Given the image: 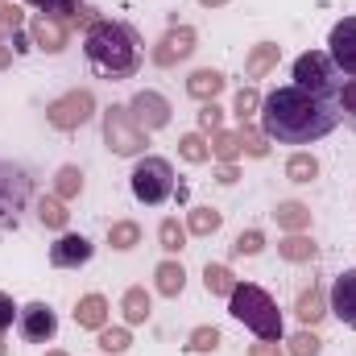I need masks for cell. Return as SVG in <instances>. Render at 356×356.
<instances>
[{"label": "cell", "mask_w": 356, "mask_h": 356, "mask_svg": "<svg viewBox=\"0 0 356 356\" xmlns=\"http://www.w3.org/2000/svg\"><path fill=\"white\" fill-rule=\"evenodd\" d=\"M340 124V108L327 95L302 91L294 83L273 88L261 99V133L277 145H315L332 137Z\"/></svg>", "instance_id": "cell-1"}, {"label": "cell", "mask_w": 356, "mask_h": 356, "mask_svg": "<svg viewBox=\"0 0 356 356\" xmlns=\"http://www.w3.org/2000/svg\"><path fill=\"white\" fill-rule=\"evenodd\" d=\"M83 54L99 79H133L141 67L137 33L120 21H91L83 33Z\"/></svg>", "instance_id": "cell-2"}, {"label": "cell", "mask_w": 356, "mask_h": 356, "mask_svg": "<svg viewBox=\"0 0 356 356\" xmlns=\"http://www.w3.org/2000/svg\"><path fill=\"white\" fill-rule=\"evenodd\" d=\"M228 311H232V319H241L261 340H282V311H277V302L269 298L261 286L236 282L232 294H228Z\"/></svg>", "instance_id": "cell-3"}, {"label": "cell", "mask_w": 356, "mask_h": 356, "mask_svg": "<svg viewBox=\"0 0 356 356\" xmlns=\"http://www.w3.org/2000/svg\"><path fill=\"white\" fill-rule=\"evenodd\" d=\"M29 207H33V178H29V170L0 158V232L21 228Z\"/></svg>", "instance_id": "cell-4"}, {"label": "cell", "mask_w": 356, "mask_h": 356, "mask_svg": "<svg viewBox=\"0 0 356 356\" xmlns=\"http://www.w3.org/2000/svg\"><path fill=\"white\" fill-rule=\"evenodd\" d=\"M129 186H133V199H137V203H145V207H162V203L175 195V166H170L166 158L149 154V158H141V162L133 166Z\"/></svg>", "instance_id": "cell-5"}, {"label": "cell", "mask_w": 356, "mask_h": 356, "mask_svg": "<svg viewBox=\"0 0 356 356\" xmlns=\"http://www.w3.org/2000/svg\"><path fill=\"white\" fill-rule=\"evenodd\" d=\"M294 88L336 99L340 88H344V75L336 71V63L327 58V50H311V54H298L294 58Z\"/></svg>", "instance_id": "cell-6"}, {"label": "cell", "mask_w": 356, "mask_h": 356, "mask_svg": "<svg viewBox=\"0 0 356 356\" xmlns=\"http://www.w3.org/2000/svg\"><path fill=\"white\" fill-rule=\"evenodd\" d=\"M104 141H108V149L116 158H137L145 149V133L137 129L133 112L129 108H116V104L104 112Z\"/></svg>", "instance_id": "cell-7"}, {"label": "cell", "mask_w": 356, "mask_h": 356, "mask_svg": "<svg viewBox=\"0 0 356 356\" xmlns=\"http://www.w3.org/2000/svg\"><path fill=\"white\" fill-rule=\"evenodd\" d=\"M91 116H95L91 91H67L63 99H54V104L46 108V120H50L54 129H79V124H88Z\"/></svg>", "instance_id": "cell-8"}, {"label": "cell", "mask_w": 356, "mask_h": 356, "mask_svg": "<svg viewBox=\"0 0 356 356\" xmlns=\"http://www.w3.org/2000/svg\"><path fill=\"white\" fill-rule=\"evenodd\" d=\"M327 58L344 79H356V17H344L327 33Z\"/></svg>", "instance_id": "cell-9"}, {"label": "cell", "mask_w": 356, "mask_h": 356, "mask_svg": "<svg viewBox=\"0 0 356 356\" xmlns=\"http://www.w3.org/2000/svg\"><path fill=\"white\" fill-rule=\"evenodd\" d=\"M17 332H21V340H29V344H50V340L58 336V315H54L46 302H29V307H21V315H17Z\"/></svg>", "instance_id": "cell-10"}, {"label": "cell", "mask_w": 356, "mask_h": 356, "mask_svg": "<svg viewBox=\"0 0 356 356\" xmlns=\"http://www.w3.org/2000/svg\"><path fill=\"white\" fill-rule=\"evenodd\" d=\"M129 112H133V120H137L141 133H154V129L170 124V99L158 95V91H137L133 104H129Z\"/></svg>", "instance_id": "cell-11"}, {"label": "cell", "mask_w": 356, "mask_h": 356, "mask_svg": "<svg viewBox=\"0 0 356 356\" xmlns=\"http://www.w3.org/2000/svg\"><path fill=\"white\" fill-rule=\"evenodd\" d=\"M91 241L83 236V232H63L54 245H50V266L54 269H79L91 261Z\"/></svg>", "instance_id": "cell-12"}, {"label": "cell", "mask_w": 356, "mask_h": 356, "mask_svg": "<svg viewBox=\"0 0 356 356\" xmlns=\"http://www.w3.org/2000/svg\"><path fill=\"white\" fill-rule=\"evenodd\" d=\"M327 311L356 332V269H344L336 282H332V298H327Z\"/></svg>", "instance_id": "cell-13"}, {"label": "cell", "mask_w": 356, "mask_h": 356, "mask_svg": "<svg viewBox=\"0 0 356 356\" xmlns=\"http://www.w3.org/2000/svg\"><path fill=\"white\" fill-rule=\"evenodd\" d=\"M191 50H195V29L178 25V29H170V33L162 38V46L154 50V63H162V67H175L178 58H186Z\"/></svg>", "instance_id": "cell-14"}, {"label": "cell", "mask_w": 356, "mask_h": 356, "mask_svg": "<svg viewBox=\"0 0 356 356\" xmlns=\"http://www.w3.org/2000/svg\"><path fill=\"white\" fill-rule=\"evenodd\" d=\"M33 42L46 50V54H58L67 46V25H58L54 17H38L33 21Z\"/></svg>", "instance_id": "cell-15"}, {"label": "cell", "mask_w": 356, "mask_h": 356, "mask_svg": "<svg viewBox=\"0 0 356 356\" xmlns=\"http://www.w3.org/2000/svg\"><path fill=\"white\" fill-rule=\"evenodd\" d=\"M104 319H108V302H104V294H88V298H79V307H75V323H79V327L99 332Z\"/></svg>", "instance_id": "cell-16"}, {"label": "cell", "mask_w": 356, "mask_h": 356, "mask_svg": "<svg viewBox=\"0 0 356 356\" xmlns=\"http://www.w3.org/2000/svg\"><path fill=\"white\" fill-rule=\"evenodd\" d=\"M186 91L195 95V99H203V104H211L220 91H224V75L220 71H195L191 79H186Z\"/></svg>", "instance_id": "cell-17"}, {"label": "cell", "mask_w": 356, "mask_h": 356, "mask_svg": "<svg viewBox=\"0 0 356 356\" xmlns=\"http://www.w3.org/2000/svg\"><path fill=\"white\" fill-rule=\"evenodd\" d=\"M277 54H282V50H277L273 42H261V46L245 58V75H249V79H261L269 67H277Z\"/></svg>", "instance_id": "cell-18"}, {"label": "cell", "mask_w": 356, "mask_h": 356, "mask_svg": "<svg viewBox=\"0 0 356 356\" xmlns=\"http://www.w3.org/2000/svg\"><path fill=\"white\" fill-rule=\"evenodd\" d=\"M25 4L38 8L42 17H54V21H58V17H63V21H75V13L83 8V0H25Z\"/></svg>", "instance_id": "cell-19"}, {"label": "cell", "mask_w": 356, "mask_h": 356, "mask_svg": "<svg viewBox=\"0 0 356 356\" xmlns=\"http://www.w3.org/2000/svg\"><path fill=\"white\" fill-rule=\"evenodd\" d=\"M182 286H186L182 266H178V261H162V266H158V290H162L166 298H175V294H182Z\"/></svg>", "instance_id": "cell-20"}, {"label": "cell", "mask_w": 356, "mask_h": 356, "mask_svg": "<svg viewBox=\"0 0 356 356\" xmlns=\"http://www.w3.org/2000/svg\"><path fill=\"white\" fill-rule=\"evenodd\" d=\"M203 286H207L211 294H224V298H228L232 286H236V277H232L228 266H211V261H207V269H203Z\"/></svg>", "instance_id": "cell-21"}, {"label": "cell", "mask_w": 356, "mask_h": 356, "mask_svg": "<svg viewBox=\"0 0 356 356\" xmlns=\"http://www.w3.org/2000/svg\"><path fill=\"white\" fill-rule=\"evenodd\" d=\"M294 311H298V319H302V323H319V319L327 315V311H323V294H319L315 286L298 294V307H294Z\"/></svg>", "instance_id": "cell-22"}, {"label": "cell", "mask_w": 356, "mask_h": 356, "mask_svg": "<svg viewBox=\"0 0 356 356\" xmlns=\"http://www.w3.org/2000/svg\"><path fill=\"white\" fill-rule=\"evenodd\" d=\"M124 319H129V323H145V319H149V294H145L141 286H133V290L124 294Z\"/></svg>", "instance_id": "cell-23"}, {"label": "cell", "mask_w": 356, "mask_h": 356, "mask_svg": "<svg viewBox=\"0 0 356 356\" xmlns=\"http://www.w3.org/2000/svg\"><path fill=\"white\" fill-rule=\"evenodd\" d=\"M336 108H340V120L356 133V79H344V88L336 95Z\"/></svg>", "instance_id": "cell-24"}, {"label": "cell", "mask_w": 356, "mask_h": 356, "mask_svg": "<svg viewBox=\"0 0 356 356\" xmlns=\"http://www.w3.org/2000/svg\"><path fill=\"white\" fill-rule=\"evenodd\" d=\"M38 220L46 228H67V207L63 199H38Z\"/></svg>", "instance_id": "cell-25"}, {"label": "cell", "mask_w": 356, "mask_h": 356, "mask_svg": "<svg viewBox=\"0 0 356 356\" xmlns=\"http://www.w3.org/2000/svg\"><path fill=\"white\" fill-rule=\"evenodd\" d=\"M137 241H141V228L129 224V220H120V224L108 228V245H112V249H133Z\"/></svg>", "instance_id": "cell-26"}, {"label": "cell", "mask_w": 356, "mask_h": 356, "mask_svg": "<svg viewBox=\"0 0 356 356\" xmlns=\"http://www.w3.org/2000/svg\"><path fill=\"white\" fill-rule=\"evenodd\" d=\"M286 175H290V182H311V178L319 175V162H315L311 154H294V158L286 162Z\"/></svg>", "instance_id": "cell-27"}, {"label": "cell", "mask_w": 356, "mask_h": 356, "mask_svg": "<svg viewBox=\"0 0 356 356\" xmlns=\"http://www.w3.org/2000/svg\"><path fill=\"white\" fill-rule=\"evenodd\" d=\"M158 236H162V249H166V253H178V249L186 245V228H182L178 220H162Z\"/></svg>", "instance_id": "cell-28"}, {"label": "cell", "mask_w": 356, "mask_h": 356, "mask_svg": "<svg viewBox=\"0 0 356 356\" xmlns=\"http://www.w3.org/2000/svg\"><path fill=\"white\" fill-rule=\"evenodd\" d=\"M186 228H191V232H199V236H207V232H216V228H220V211H211V207H195Z\"/></svg>", "instance_id": "cell-29"}, {"label": "cell", "mask_w": 356, "mask_h": 356, "mask_svg": "<svg viewBox=\"0 0 356 356\" xmlns=\"http://www.w3.org/2000/svg\"><path fill=\"white\" fill-rule=\"evenodd\" d=\"M277 249H282V257H286V261H311V257H315V245H311V241H302V236H290V241H282Z\"/></svg>", "instance_id": "cell-30"}, {"label": "cell", "mask_w": 356, "mask_h": 356, "mask_svg": "<svg viewBox=\"0 0 356 356\" xmlns=\"http://www.w3.org/2000/svg\"><path fill=\"white\" fill-rule=\"evenodd\" d=\"M307 220H311V211H307L302 203H282V207H277V224H282V228H302Z\"/></svg>", "instance_id": "cell-31"}, {"label": "cell", "mask_w": 356, "mask_h": 356, "mask_svg": "<svg viewBox=\"0 0 356 356\" xmlns=\"http://www.w3.org/2000/svg\"><path fill=\"white\" fill-rule=\"evenodd\" d=\"M261 249H266V236H261L257 228H253V232H241V236H236V245H232V253H236V257H257Z\"/></svg>", "instance_id": "cell-32"}, {"label": "cell", "mask_w": 356, "mask_h": 356, "mask_svg": "<svg viewBox=\"0 0 356 356\" xmlns=\"http://www.w3.org/2000/svg\"><path fill=\"white\" fill-rule=\"evenodd\" d=\"M133 340H129V332L124 327H99V348L104 353H124Z\"/></svg>", "instance_id": "cell-33"}, {"label": "cell", "mask_w": 356, "mask_h": 356, "mask_svg": "<svg viewBox=\"0 0 356 356\" xmlns=\"http://www.w3.org/2000/svg\"><path fill=\"white\" fill-rule=\"evenodd\" d=\"M216 344H220V332L216 327H195L191 332V353H216Z\"/></svg>", "instance_id": "cell-34"}, {"label": "cell", "mask_w": 356, "mask_h": 356, "mask_svg": "<svg viewBox=\"0 0 356 356\" xmlns=\"http://www.w3.org/2000/svg\"><path fill=\"white\" fill-rule=\"evenodd\" d=\"M319 348H323V340L315 332H298L290 340V356H319Z\"/></svg>", "instance_id": "cell-35"}, {"label": "cell", "mask_w": 356, "mask_h": 356, "mask_svg": "<svg viewBox=\"0 0 356 356\" xmlns=\"http://www.w3.org/2000/svg\"><path fill=\"white\" fill-rule=\"evenodd\" d=\"M178 154H182L186 162H203V158H207V145H203L199 133H186V137L178 141Z\"/></svg>", "instance_id": "cell-36"}, {"label": "cell", "mask_w": 356, "mask_h": 356, "mask_svg": "<svg viewBox=\"0 0 356 356\" xmlns=\"http://www.w3.org/2000/svg\"><path fill=\"white\" fill-rule=\"evenodd\" d=\"M79 191H83V175H79L75 166H63V170H58V195L71 199V195H79Z\"/></svg>", "instance_id": "cell-37"}, {"label": "cell", "mask_w": 356, "mask_h": 356, "mask_svg": "<svg viewBox=\"0 0 356 356\" xmlns=\"http://www.w3.org/2000/svg\"><path fill=\"white\" fill-rule=\"evenodd\" d=\"M241 149L245 154H253V158H266V133H253L249 124H241Z\"/></svg>", "instance_id": "cell-38"}, {"label": "cell", "mask_w": 356, "mask_h": 356, "mask_svg": "<svg viewBox=\"0 0 356 356\" xmlns=\"http://www.w3.org/2000/svg\"><path fill=\"white\" fill-rule=\"evenodd\" d=\"M257 108H261V95H257L253 88H245L241 95H236V116H241V124H245V120H249Z\"/></svg>", "instance_id": "cell-39"}, {"label": "cell", "mask_w": 356, "mask_h": 356, "mask_svg": "<svg viewBox=\"0 0 356 356\" xmlns=\"http://www.w3.org/2000/svg\"><path fill=\"white\" fill-rule=\"evenodd\" d=\"M17 315H21V307L13 302V294H4V290H0V332H8V327L17 323Z\"/></svg>", "instance_id": "cell-40"}, {"label": "cell", "mask_w": 356, "mask_h": 356, "mask_svg": "<svg viewBox=\"0 0 356 356\" xmlns=\"http://www.w3.org/2000/svg\"><path fill=\"white\" fill-rule=\"evenodd\" d=\"M211 149H216L220 158H236V149H241V133H220Z\"/></svg>", "instance_id": "cell-41"}, {"label": "cell", "mask_w": 356, "mask_h": 356, "mask_svg": "<svg viewBox=\"0 0 356 356\" xmlns=\"http://www.w3.org/2000/svg\"><path fill=\"white\" fill-rule=\"evenodd\" d=\"M199 129H211V133L220 129V108L216 104H203L199 108Z\"/></svg>", "instance_id": "cell-42"}, {"label": "cell", "mask_w": 356, "mask_h": 356, "mask_svg": "<svg viewBox=\"0 0 356 356\" xmlns=\"http://www.w3.org/2000/svg\"><path fill=\"white\" fill-rule=\"evenodd\" d=\"M249 356H286V353L277 348V340H266V344H257V348H253Z\"/></svg>", "instance_id": "cell-43"}, {"label": "cell", "mask_w": 356, "mask_h": 356, "mask_svg": "<svg viewBox=\"0 0 356 356\" xmlns=\"http://www.w3.org/2000/svg\"><path fill=\"white\" fill-rule=\"evenodd\" d=\"M0 25H13V29H17V25H21V13L4 4V8H0Z\"/></svg>", "instance_id": "cell-44"}, {"label": "cell", "mask_w": 356, "mask_h": 356, "mask_svg": "<svg viewBox=\"0 0 356 356\" xmlns=\"http://www.w3.org/2000/svg\"><path fill=\"white\" fill-rule=\"evenodd\" d=\"M220 182H236V166H224L220 170Z\"/></svg>", "instance_id": "cell-45"}, {"label": "cell", "mask_w": 356, "mask_h": 356, "mask_svg": "<svg viewBox=\"0 0 356 356\" xmlns=\"http://www.w3.org/2000/svg\"><path fill=\"white\" fill-rule=\"evenodd\" d=\"M0 67H8V50L4 46H0Z\"/></svg>", "instance_id": "cell-46"}, {"label": "cell", "mask_w": 356, "mask_h": 356, "mask_svg": "<svg viewBox=\"0 0 356 356\" xmlns=\"http://www.w3.org/2000/svg\"><path fill=\"white\" fill-rule=\"evenodd\" d=\"M203 4H224V0H203Z\"/></svg>", "instance_id": "cell-47"}, {"label": "cell", "mask_w": 356, "mask_h": 356, "mask_svg": "<svg viewBox=\"0 0 356 356\" xmlns=\"http://www.w3.org/2000/svg\"><path fill=\"white\" fill-rule=\"evenodd\" d=\"M46 356H67V353H46Z\"/></svg>", "instance_id": "cell-48"}, {"label": "cell", "mask_w": 356, "mask_h": 356, "mask_svg": "<svg viewBox=\"0 0 356 356\" xmlns=\"http://www.w3.org/2000/svg\"><path fill=\"white\" fill-rule=\"evenodd\" d=\"M0 356H4V340H0Z\"/></svg>", "instance_id": "cell-49"}]
</instances>
